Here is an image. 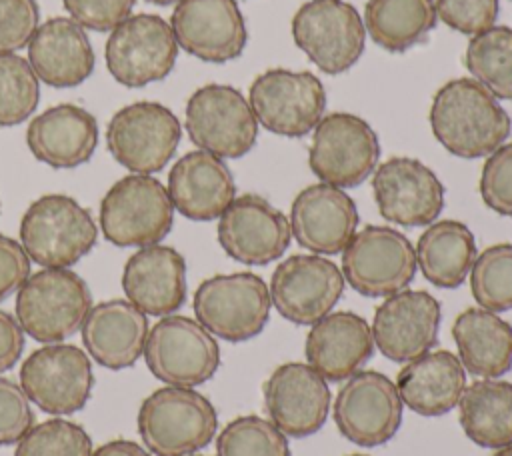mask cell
Returning a JSON list of instances; mask_svg holds the SVG:
<instances>
[{"instance_id":"6da1fadb","label":"cell","mask_w":512,"mask_h":456,"mask_svg":"<svg viewBox=\"0 0 512 456\" xmlns=\"http://www.w3.org/2000/svg\"><path fill=\"white\" fill-rule=\"evenodd\" d=\"M434 138L458 158H482L506 142L512 130L508 112L472 78L448 80L432 98Z\"/></svg>"},{"instance_id":"7a4b0ae2","label":"cell","mask_w":512,"mask_h":456,"mask_svg":"<svg viewBox=\"0 0 512 456\" xmlns=\"http://www.w3.org/2000/svg\"><path fill=\"white\" fill-rule=\"evenodd\" d=\"M138 434L154 456H188L206 448L218 430L212 402L184 386L150 392L138 408Z\"/></svg>"},{"instance_id":"3957f363","label":"cell","mask_w":512,"mask_h":456,"mask_svg":"<svg viewBox=\"0 0 512 456\" xmlns=\"http://www.w3.org/2000/svg\"><path fill=\"white\" fill-rule=\"evenodd\" d=\"M90 308V288L70 268H42L30 274L14 302L20 328L42 344H58L76 334Z\"/></svg>"},{"instance_id":"277c9868","label":"cell","mask_w":512,"mask_h":456,"mask_svg":"<svg viewBox=\"0 0 512 456\" xmlns=\"http://www.w3.org/2000/svg\"><path fill=\"white\" fill-rule=\"evenodd\" d=\"M98 224L88 208L66 194L36 198L20 220V244L42 268H70L98 240Z\"/></svg>"},{"instance_id":"5b68a950","label":"cell","mask_w":512,"mask_h":456,"mask_svg":"<svg viewBox=\"0 0 512 456\" xmlns=\"http://www.w3.org/2000/svg\"><path fill=\"white\" fill-rule=\"evenodd\" d=\"M100 232L118 248L160 244L174 224L166 186L152 174H128L114 182L100 202Z\"/></svg>"},{"instance_id":"8992f818","label":"cell","mask_w":512,"mask_h":456,"mask_svg":"<svg viewBox=\"0 0 512 456\" xmlns=\"http://www.w3.org/2000/svg\"><path fill=\"white\" fill-rule=\"evenodd\" d=\"M192 308L196 320L216 338L246 342L258 336L270 318V292L252 272L216 274L200 282Z\"/></svg>"},{"instance_id":"52a82bcc","label":"cell","mask_w":512,"mask_h":456,"mask_svg":"<svg viewBox=\"0 0 512 456\" xmlns=\"http://www.w3.org/2000/svg\"><path fill=\"white\" fill-rule=\"evenodd\" d=\"M184 128L198 150L218 158H242L258 138V122L246 96L228 84L194 90L184 108Z\"/></svg>"},{"instance_id":"ba28073f","label":"cell","mask_w":512,"mask_h":456,"mask_svg":"<svg viewBox=\"0 0 512 456\" xmlns=\"http://www.w3.org/2000/svg\"><path fill=\"white\" fill-rule=\"evenodd\" d=\"M180 138L178 116L150 100L122 106L106 126L108 152L132 174L160 172L174 158Z\"/></svg>"},{"instance_id":"9c48e42d","label":"cell","mask_w":512,"mask_h":456,"mask_svg":"<svg viewBox=\"0 0 512 456\" xmlns=\"http://www.w3.org/2000/svg\"><path fill=\"white\" fill-rule=\"evenodd\" d=\"M416 268L414 246L390 226L366 224L342 250L344 282L366 298H386L404 290Z\"/></svg>"},{"instance_id":"30bf717a","label":"cell","mask_w":512,"mask_h":456,"mask_svg":"<svg viewBox=\"0 0 512 456\" xmlns=\"http://www.w3.org/2000/svg\"><path fill=\"white\" fill-rule=\"evenodd\" d=\"M144 360L152 376L166 386L194 388L216 374L220 346L198 320L168 314L150 328Z\"/></svg>"},{"instance_id":"8fae6325","label":"cell","mask_w":512,"mask_h":456,"mask_svg":"<svg viewBox=\"0 0 512 456\" xmlns=\"http://www.w3.org/2000/svg\"><path fill=\"white\" fill-rule=\"evenodd\" d=\"M290 30L294 44L330 76L352 68L364 52V20L344 0L304 2L292 16Z\"/></svg>"},{"instance_id":"7c38bea8","label":"cell","mask_w":512,"mask_h":456,"mask_svg":"<svg viewBox=\"0 0 512 456\" xmlns=\"http://www.w3.org/2000/svg\"><path fill=\"white\" fill-rule=\"evenodd\" d=\"M256 122L286 138L306 136L326 110V90L312 72L270 68L258 74L248 90Z\"/></svg>"},{"instance_id":"4fadbf2b","label":"cell","mask_w":512,"mask_h":456,"mask_svg":"<svg viewBox=\"0 0 512 456\" xmlns=\"http://www.w3.org/2000/svg\"><path fill=\"white\" fill-rule=\"evenodd\" d=\"M378 158V134L364 118L350 112H330L316 124L308 166L320 182L354 188L376 170Z\"/></svg>"},{"instance_id":"5bb4252c","label":"cell","mask_w":512,"mask_h":456,"mask_svg":"<svg viewBox=\"0 0 512 456\" xmlns=\"http://www.w3.org/2000/svg\"><path fill=\"white\" fill-rule=\"evenodd\" d=\"M170 22L158 14H132L108 32L104 60L110 76L128 88L164 80L178 58Z\"/></svg>"},{"instance_id":"9a60e30c","label":"cell","mask_w":512,"mask_h":456,"mask_svg":"<svg viewBox=\"0 0 512 456\" xmlns=\"http://www.w3.org/2000/svg\"><path fill=\"white\" fill-rule=\"evenodd\" d=\"M20 386L42 412L54 416L78 412L94 388L90 356L74 344H44L22 362Z\"/></svg>"},{"instance_id":"2e32d148","label":"cell","mask_w":512,"mask_h":456,"mask_svg":"<svg viewBox=\"0 0 512 456\" xmlns=\"http://www.w3.org/2000/svg\"><path fill=\"white\" fill-rule=\"evenodd\" d=\"M402 408L396 384L386 374L358 370L338 390L332 414L346 440L372 448L394 438L402 424Z\"/></svg>"},{"instance_id":"e0dca14e","label":"cell","mask_w":512,"mask_h":456,"mask_svg":"<svg viewBox=\"0 0 512 456\" xmlns=\"http://www.w3.org/2000/svg\"><path fill=\"white\" fill-rule=\"evenodd\" d=\"M344 284L342 270L326 256L294 254L274 268L268 292L282 318L312 326L332 312Z\"/></svg>"},{"instance_id":"ac0fdd59","label":"cell","mask_w":512,"mask_h":456,"mask_svg":"<svg viewBox=\"0 0 512 456\" xmlns=\"http://www.w3.org/2000/svg\"><path fill=\"white\" fill-rule=\"evenodd\" d=\"M372 194L384 220L398 226H428L444 208L440 178L416 158L394 156L372 172Z\"/></svg>"},{"instance_id":"d6986e66","label":"cell","mask_w":512,"mask_h":456,"mask_svg":"<svg viewBox=\"0 0 512 456\" xmlns=\"http://www.w3.org/2000/svg\"><path fill=\"white\" fill-rule=\"evenodd\" d=\"M170 28L178 48L210 64L242 56L248 44L246 22L236 0H180L172 10Z\"/></svg>"},{"instance_id":"ffe728a7","label":"cell","mask_w":512,"mask_h":456,"mask_svg":"<svg viewBox=\"0 0 512 456\" xmlns=\"http://www.w3.org/2000/svg\"><path fill=\"white\" fill-rule=\"evenodd\" d=\"M218 244L236 262L264 266L290 246L288 218L264 196L242 194L218 218Z\"/></svg>"},{"instance_id":"44dd1931","label":"cell","mask_w":512,"mask_h":456,"mask_svg":"<svg viewBox=\"0 0 512 456\" xmlns=\"http://www.w3.org/2000/svg\"><path fill=\"white\" fill-rule=\"evenodd\" d=\"M268 420L290 438L318 432L330 412L328 382L304 362L280 364L262 386Z\"/></svg>"},{"instance_id":"7402d4cb","label":"cell","mask_w":512,"mask_h":456,"mask_svg":"<svg viewBox=\"0 0 512 456\" xmlns=\"http://www.w3.org/2000/svg\"><path fill=\"white\" fill-rule=\"evenodd\" d=\"M442 320L440 302L424 290H400L384 298L372 318L374 346L392 362L406 364L432 350Z\"/></svg>"},{"instance_id":"603a6c76","label":"cell","mask_w":512,"mask_h":456,"mask_svg":"<svg viewBox=\"0 0 512 456\" xmlns=\"http://www.w3.org/2000/svg\"><path fill=\"white\" fill-rule=\"evenodd\" d=\"M358 210L344 188L310 184L290 206V232L312 254H340L358 230Z\"/></svg>"},{"instance_id":"cb8c5ba5","label":"cell","mask_w":512,"mask_h":456,"mask_svg":"<svg viewBox=\"0 0 512 456\" xmlns=\"http://www.w3.org/2000/svg\"><path fill=\"white\" fill-rule=\"evenodd\" d=\"M122 290L146 316L174 314L186 300L184 256L164 244L138 248L124 264Z\"/></svg>"},{"instance_id":"d4e9b609","label":"cell","mask_w":512,"mask_h":456,"mask_svg":"<svg viewBox=\"0 0 512 456\" xmlns=\"http://www.w3.org/2000/svg\"><path fill=\"white\" fill-rule=\"evenodd\" d=\"M168 196L176 212L194 222H210L236 198V184L228 164L204 150L180 156L168 172Z\"/></svg>"},{"instance_id":"484cf974","label":"cell","mask_w":512,"mask_h":456,"mask_svg":"<svg viewBox=\"0 0 512 456\" xmlns=\"http://www.w3.org/2000/svg\"><path fill=\"white\" fill-rule=\"evenodd\" d=\"M32 156L58 170L86 164L98 146V122L78 104H56L34 116L26 128Z\"/></svg>"},{"instance_id":"4316f807","label":"cell","mask_w":512,"mask_h":456,"mask_svg":"<svg viewBox=\"0 0 512 456\" xmlns=\"http://www.w3.org/2000/svg\"><path fill=\"white\" fill-rule=\"evenodd\" d=\"M148 332V316L122 298L92 306L80 328L86 354L110 370L134 366L144 354Z\"/></svg>"},{"instance_id":"83f0119b","label":"cell","mask_w":512,"mask_h":456,"mask_svg":"<svg viewBox=\"0 0 512 456\" xmlns=\"http://www.w3.org/2000/svg\"><path fill=\"white\" fill-rule=\"evenodd\" d=\"M26 50L38 80L52 88H74L94 72L92 42L86 30L66 16L42 22Z\"/></svg>"},{"instance_id":"f1b7e54d","label":"cell","mask_w":512,"mask_h":456,"mask_svg":"<svg viewBox=\"0 0 512 456\" xmlns=\"http://www.w3.org/2000/svg\"><path fill=\"white\" fill-rule=\"evenodd\" d=\"M304 354L324 380H346L374 354L370 324L350 310L330 312L310 326Z\"/></svg>"},{"instance_id":"f546056e","label":"cell","mask_w":512,"mask_h":456,"mask_svg":"<svg viewBox=\"0 0 512 456\" xmlns=\"http://www.w3.org/2000/svg\"><path fill=\"white\" fill-rule=\"evenodd\" d=\"M466 388V370L450 350H428L404 364L396 390L404 406L420 416H442L458 406Z\"/></svg>"},{"instance_id":"4dcf8cb0","label":"cell","mask_w":512,"mask_h":456,"mask_svg":"<svg viewBox=\"0 0 512 456\" xmlns=\"http://www.w3.org/2000/svg\"><path fill=\"white\" fill-rule=\"evenodd\" d=\"M452 338L466 372L498 378L512 368V326L486 308H466L452 324Z\"/></svg>"},{"instance_id":"1f68e13d","label":"cell","mask_w":512,"mask_h":456,"mask_svg":"<svg viewBox=\"0 0 512 456\" xmlns=\"http://www.w3.org/2000/svg\"><path fill=\"white\" fill-rule=\"evenodd\" d=\"M416 266L438 288L460 286L478 256L472 230L458 220H434L416 242Z\"/></svg>"},{"instance_id":"d6a6232c","label":"cell","mask_w":512,"mask_h":456,"mask_svg":"<svg viewBox=\"0 0 512 456\" xmlns=\"http://www.w3.org/2000/svg\"><path fill=\"white\" fill-rule=\"evenodd\" d=\"M464 434L482 448L512 444V384L500 378H480L464 388L458 402Z\"/></svg>"},{"instance_id":"836d02e7","label":"cell","mask_w":512,"mask_h":456,"mask_svg":"<svg viewBox=\"0 0 512 456\" xmlns=\"http://www.w3.org/2000/svg\"><path fill=\"white\" fill-rule=\"evenodd\" d=\"M434 0H368L364 28L376 46L404 52L422 42L436 26Z\"/></svg>"},{"instance_id":"e575fe53","label":"cell","mask_w":512,"mask_h":456,"mask_svg":"<svg viewBox=\"0 0 512 456\" xmlns=\"http://www.w3.org/2000/svg\"><path fill=\"white\" fill-rule=\"evenodd\" d=\"M464 66L494 98L512 100V28L490 26L470 36Z\"/></svg>"},{"instance_id":"d590c367","label":"cell","mask_w":512,"mask_h":456,"mask_svg":"<svg viewBox=\"0 0 512 456\" xmlns=\"http://www.w3.org/2000/svg\"><path fill=\"white\" fill-rule=\"evenodd\" d=\"M470 292L480 308L512 310V244L484 248L470 270Z\"/></svg>"},{"instance_id":"8d00e7d4","label":"cell","mask_w":512,"mask_h":456,"mask_svg":"<svg viewBox=\"0 0 512 456\" xmlns=\"http://www.w3.org/2000/svg\"><path fill=\"white\" fill-rule=\"evenodd\" d=\"M40 102V80L16 52L0 54V126L26 122Z\"/></svg>"},{"instance_id":"74e56055","label":"cell","mask_w":512,"mask_h":456,"mask_svg":"<svg viewBox=\"0 0 512 456\" xmlns=\"http://www.w3.org/2000/svg\"><path fill=\"white\" fill-rule=\"evenodd\" d=\"M286 438L268 418L238 416L216 436V456H290Z\"/></svg>"},{"instance_id":"f35d334b","label":"cell","mask_w":512,"mask_h":456,"mask_svg":"<svg viewBox=\"0 0 512 456\" xmlns=\"http://www.w3.org/2000/svg\"><path fill=\"white\" fill-rule=\"evenodd\" d=\"M88 432L66 418L34 424L18 442L14 456H92Z\"/></svg>"},{"instance_id":"ab89813d","label":"cell","mask_w":512,"mask_h":456,"mask_svg":"<svg viewBox=\"0 0 512 456\" xmlns=\"http://www.w3.org/2000/svg\"><path fill=\"white\" fill-rule=\"evenodd\" d=\"M480 196L496 214L512 216V142L486 156L480 172Z\"/></svg>"},{"instance_id":"60d3db41","label":"cell","mask_w":512,"mask_h":456,"mask_svg":"<svg viewBox=\"0 0 512 456\" xmlns=\"http://www.w3.org/2000/svg\"><path fill=\"white\" fill-rule=\"evenodd\" d=\"M40 26L36 0H0V54H12L28 46Z\"/></svg>"},{"instance_id":"b9f144b4","label":"cell","mask_w":512,"mask_h":456,"mask_svg":"<svg viewBox=\"0 0 512 456\" xmlns=\"http://www.w3.org/2000/svg\"><path fill=\"white\" fill-rule=\"evenodd\" d=\"M436 16L452 30L474 36L498 18V0H434Z\"/></svg>"},{"instance_id":"7bdbcfd3","label":"cell","mask_w":512,"mask_h":456,"mask_svg":"<svg viewBox=\"0 0 512 456\" xmlns=\"http://www.w3.org/2000/svg\"><path fill=\"white\" fill-rule=\"evenodd\" d=\"M34 426L30 400L20 384L0 376V446L16 444Z\"/></svg>"},{"instance_id":"ee69618b","label":"cell","mask_w":512,"mask_h":456,"mask_svg":"<svg viewBox=\"0 0 512 456\" xmlns=\"http://www.w3.org/2000/svg\"><path fill=\"white\" fill-rule=\"evenodd\" d=\"M136 0H62L64 10L84 30L110 32L124 22Z\"/></svg>"},{"instance_id":"f6af8a7d","label":"cell","mask_w":512,"mask_h":456,"mask_svg":"<svg viewBox=\"0 0 512 456\" xmlns=\"http://www.w3.org/2000/svg\"><path fill=\"white\" fill-rule=\"evenodd\" d=\"M30 264L22 244L6 234H0V302L20 290L30 276Z\"/></svg>"},{"instance_id":"bcb514c9","label":"cell","mask_w":512,"mask_h":456,"mask_svg":"<svg viewBox=\"0 0 512 456\" xmlns=\"http://www.w3.org/2000/svg\"><path fill=\"white\" fill-rule=\"evenodd\" d=\"M24 350V330L16 316L0 310V374L16 366Z\"/></svg>"},{"instance_id":"7dc6e473","label":"cell","mask_w":512,"mask_h":456,"mask_svg":"<svg viewBox=\"0 0 512 456\" xmlns=\"http://www.w3.org/2000/svg\"><path fill=\"white\" fill-rule=\"evenodd\" d=\"M92 456H152V454L144 446H140L132 440L116 438V440H110V442L98 446L96 450H92Z\"/></svg>"},{"instance_id":"c3c4849f","label":"cell","mask_w":512,"mask_h":456,"mask_svg":"<svg viewBox=\"0 0 512 456\" xmlns=\"http://www.w3.org/2000/svg\"><path fill=\"white\" fill-rule=\"evenodd\" d=\"M492 456H512V444L498 448V450H496Z\"/></svg>"},{"instance_id":"681fc988","label":"cell","mask_w":512,"mask_h":456,"mask_svg":"<svg viewBox=\"0 0 512 456\" xmlns=\"http://www.w3.org/2000/svg\"><path fill=\"white\" fill-rule=\"evenodd\" d=\"M146 2L158 4V6H168V4H176V2H180V0H146Z\"/></svg>"},{"instance_id":"f907efd6","label":"cell","mask_w":512,"mask_h":456,"mask_svg":"<svg viewBox=\"0 0 512 456\" xmlns=\"http://www.w3.org/2000/svg\"><path fill=\"white\" fill-rule=\"evenodd\" d=\"M348 456H368V454H348Z\"/></svg>"},{"instance_id":"816d5d0a","label":"cell","mask_w":512,"mask_h":456,"mask_svg":"<svg viewBox=\"0 0 512 456\" xmlns=\"http://www.w3.org/2000/svg\"><path fill=\"white\" fill-rule=\"evenodd\" d=\"M188 456H202V454H188Z\"/></svg>"}]
</instances>
